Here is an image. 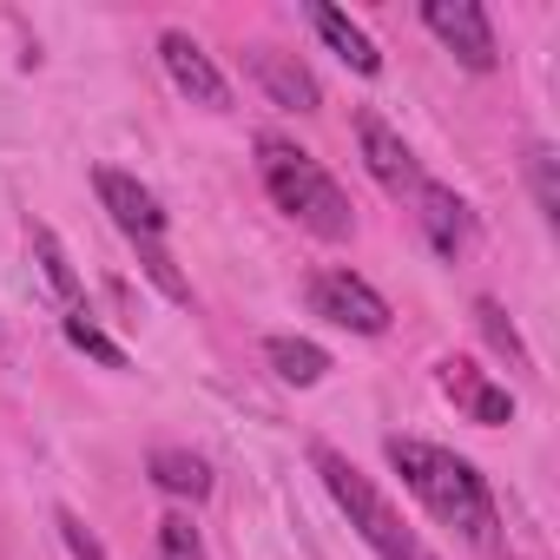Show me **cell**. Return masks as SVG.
Returning a JSON list of instances; mask_svg holds the SVG:
<instances>
[{"label":"cell","instance_id":"obj_1","mask_svg":"<svg viewBox=\"0 0 560 560\" xmlns=\"http://www.w3.org/2000/svg\"><path fill=\"white\" fill-rule=\"evenodd\" d=\"M383 455H389V468L409 481V494H416L442 527H455V534L475 540V547L494 540V494H488V481L475 475V462H462V455H448V448H435V442H416V435H389Z\"/></svg>","mask_w":560,"mask_h":560},{"label":"cell","instance_id":"obj_2","mask_svg":"<svg viewBox=\"0 0 560 560\" xmlns=\"http://www.w3.org/2000/svg\"><path fill=\"white\" fill-rule=\"evenodd\" d=\"M257 172H264V191L277 198V211H291L304 231H317V237H330V244H343V237L357 231V211H350L343 185H337L304 145L264 132V139H257Z\"/></svg>","mask_w":560,"mask_h":560},{"label":"cell","instance_id":"obj_3","mask_svg":"<svg viewBox=\"0 0 560 560\" xmlns=\"http://www.w3.org/2000/svg\"><path fill=\"white\" fill-rule=\"evenodd\" d=\"M311 462H317V475H324V488L337 494V508L350 514V527L363 534V547L376 553V560H435V547L383 501V488L343 455V448H330V442H317L311 448Z\"/></svg>","mask_w":560,"mask_h":560},{"label":"cell","instance_id":"obj_4","mask_svg":"<svg viewBox=\"0 0 560 560\" xmlns=\"http://www.w3.org/2000/svg\"><path fill=\"white\" fill-rule=\"evenodd\" d=\"M422 27L468 67V73H494V27L475 0H422Z\"/></svg>","mask_w":560,"mask_h":560},{"label":"cell","instance_id":"obj_5","mask_svg":"<svg viewBox=\"0 0 560 560\" xmlns=\"http://www.w3.org/2000/svg\"><path fill=\"white\" fill-rule=\"evenodd\" d=\"M311 304H317V317H330V324H343L357 337H383L389 330V304L363 284L357 270H317L311 277Z\"/></svg>","mask_w":560,"mask_h":560},{"label":"cell","instance_id":"obj_6","mask_svg":"<svg viewBox=\"0 0 560 560\" xmlns=\"http://www.w3.org/2000/svg\"><path fill=\"white\" fill-rule=\"evenodd\" d=\"M93 185H100V205L113 211V224H119L132 244H159V237H165V224H172V218H165V205H159L139 178H126V172L100 165V172H93Z\"/></svg>","mask_w":560,"mask_h":560},{"label":"cell","instance_id":"obj_7","mask_svg":"<svg viewBox=\"0 0 560 560\" xmlns=\"http://www.w3.org/2000/svg\"><path fill=\"white\" fill-rule=\"evenodd\" d=\"M244 67H250V80L270 93V106H284V113H317V106H324V86H317V73H311L298 54L250 47V54H244Z\"/></svg>","mask_w":560,"mask_h":560},{"label":"cell","instance_id":"obj_8","mask_svg":"<svg viewBox=\"0 0 560 560\" xmlns=\"http://www.w3.org/2000/svg\"><path fill=\"white\" fill-rule=\"evenodd\" d=\"M159 60H165V73H172V86L185 93V100H198V106H211V113H224L231 106V86H224V73L211 67V54L191 40V34H159Z\"/></svg>","mask_w":560,"mask_h":560},{"label":"cell","instance_id":"obj_9","mask_svg":"<svg viewBox=\"0 0 560 560\" xmlns=\"http://www.w3.org/2000/svg\"><path fill=\"white\" fill-rule=\"evenodd\" d=\"M357 139H363V159H370V172H376L383 191H416V185H422L416 152L402 145V132H396L383 113H357Z\"/></svg>","mask_w":560,"mask_h":560},{"label":"cell","instance_id":"obj_10","mask_svg":"<svg viewBox=\"0 0 560 560\" xmlns=\"http://www.w3.org/2000/svg\"><path fill=\"white\" fill-rule=\"evenodd\" d=\"M416 205H422V211H416V218H422V237L435 244V257L455 264V257L475 244V211H468L448 185H429V178L416 185Z\"/></svg>","mask_w":560,"mask_h":560},{"label":"cell","instance_id":"obj_11","mask_svg":"<svg viewBox=\"0 0 560 560\" xmlns=\"http://www.w3.org/2000/svg\"><path fill=\"white\" fill-rule=\"evenodd\" d=\"M442 389L468 409V422H481V429H501V422H514V396L501 389V383H488L468 357H448L442 363Z\"/></svg>","mask_w":560,"mask_h":560},{"label":"cell","instance_id":"obj_12","mask_svg":"<svg viewBox=\"0 0 560 560\" xmlns=\"http://www.w3.org/2000/svg\"><path fill=\"white\" fill-rule=\"evenodd\" d=\"M311 27L324 34V47L350 67V73H363V80H376L383 73V54H376V40L343 14V8H324V0H317V8H311Z\"/></svg>","mask_w":560,"mask_h":560},{"label":"cell","instance_id":"obj_13","mask_svg":"<svg viewBox=\"0 0 560 560\" xmlns=\"http://www.w3.org/2000/svg\"><path fill=\"white\" fill-rule=\"evenodd\" d=\"M264 357H270V370L284 376L291 389H311V383H324V370H330V357H324L311 337H270Z\"/></svg>","mask_w":560,"mask_h":560},{"label":"cell","instance_id":"obj_14","mask_svg":"<svg viewBox=\"0 0 560 560\" xmlns=\"http://www.w3.org/2000/svg\"><path fill=\"white\" fill-rule=\"evenodd\" d=\"M152 481L178 501H205L211 494V468L191 455V448H152Z\"/></svg>","mask_w":560,"mask_h":560},{"label":"cell","instance_id":"obj_15","mask_svg":"<svg viewBox=\"0 0 560 560\" xmlns=\"http://www.w3.org/2000/svg\"><path fill=\"white\" fill-rule=\"evenodd\" d=\"M475 324H481V337H488V343H494V350H501V357H508L514 370H534V357H527V343H521V330L508 324V311H501L494 298H481V304H475Z\"/></svg>","mask_w":560,"mask_h":560},{"label":"cell","instance_id":"obj_16","mask_svg":"<svg viewBox=\"0 0 560 560\" xmlns=\"http://www.w3.org/2000/svg\"><path fill=\"white\" fill-rule=\"evenodd\" d=\"M34 257H40V277L54 284V298L80 304V277H73V264H67V250H60V237L47 224H34Z\"/></svg>","mask_w":560,"mask_h":560},{"label":"cell","instance_id":"obj_17","mask_svg":"<svg viewBox=\"0 0 560 560\" xmlns=\"http://www.w3.org/2000/svg\"><path fill=\"white\" fill-rule=\"evenodd\" d=\"M67 343H73V350H86V357H93V363H106V370H126V350H119L100 324H86V317H67Z\"/></svg>","mask_w":560,"mask_h":560},{"label":"cell","instance_id":"obj_18","mask_svg":"<svg viewBox=\"0 0 560 560\" xmlns=\"http://www.w3.org/2000/svg\"><path fill=\"white\" fill-rule=\"evenodd\" d=\"M159 560H205V540H198L191 514H165L159 521Z\"/></svg>","mask_w":560,"mask_h":560},{"label":"cell","instance_id":"obj_19","mask_svg":"<svg viewBox=\"0 0 560 560\" xmlns=\"http://www.w3.org/2000/svg\"><path fill=\"white\" fill-rule=\"evenodd\" d=\"M527 178H534L540 211L553 218V211H560V191H553V152H547V145H534V152H527Z\"/></svg>","mask_w":560,"mask_h":560},{"label":"cell","instance_id":"obj_20","mask_svg":"<svg viewBox=\"0 0 560 560\" xmlns=\"http://www.w3.org/2000/svg\"><path fill=\"white\" fill-rule=\"evenodd\" d=\"M54 521H60V540H67V553H73V560H106V547H100V540L86 534V521H80L73 508H60Z\"/></svg>","mask_w":560,"mask_h":560}]
</instances>
